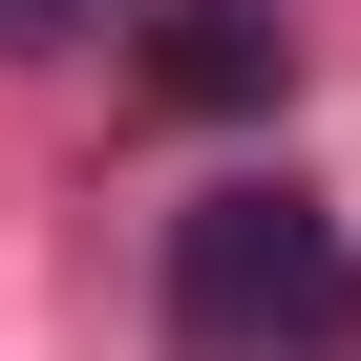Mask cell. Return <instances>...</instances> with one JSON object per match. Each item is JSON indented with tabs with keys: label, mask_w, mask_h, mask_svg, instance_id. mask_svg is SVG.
Returning <instances> with one entry per match:
<instances>
[{
	"label": "cell",
	"mask_w": 361,
	"mask_h": 361,
	"mask_svg": "<svg viewBox=\"0 0 361 361\" xmlns=\"http://www.w3.org/2000/svg\"><path fill=\"white\" fill-rule=\"evenodd\" d=\"M170 361H361V255L319 192H192L170 213Z\"/></svg>",
	"instance_id": "cell-1"
},
{
	"label": "cell",
	"mask_w": 361,
	"mask_h": 361,
	"mask_svg": "<svg viewBox=\"0 0 361 361\" xmlns=\"http://www.w3.org/2000/svg\"><path fill=\"white\" fill-rule=\"evenodd\" d=\"M43 43H85V0H0V64H43Z\"/></svg>",
	"instance_id": "cell-3"
},
{
	"label": "cell",
	"mask_w": 361,
	"mask_h": 361,
	"mask_svg": "<svg viewBox=\"0 0 361 361\" xmlns=\"http://www.w3.org/2000/svg\"><path fill=\"white\" fill-rule=\"evenodd\" d=\"M149 85H170V106H276L298 43L255 22V0H170V22H149Z\"/></svg>",
	"instance_id": "cell-2"
}]
</instances>
